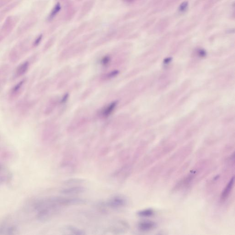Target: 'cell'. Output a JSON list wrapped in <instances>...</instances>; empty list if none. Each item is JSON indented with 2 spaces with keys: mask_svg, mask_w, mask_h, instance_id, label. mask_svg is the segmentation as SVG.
<instances>
[{
  "mask_svg": "<svg viewBox=\"0 0 235 235\" xmlns=\"http://www.w3.org/2000/svg\"><path fill=\"white\" fill-rule=\"evenodd\" d=\"M27 81V78H24L12 87L8 94L9 101L13 102L20 96L24 90Z\"/></svg>",
  "mask_w": 235,
  "mask_h": 235,
  "instance_id": "1",
  "label": "cell"
},
{
  "mask_svg": "<svg viewBox=\"0 0 235 235\" xmlns=\"http://www.w3.org/2000/svg\"><path fill=\"white\" fill-rule=\"evenodd\" d=\"M126 200L121 196H115L110 198L105 203L106 206L112 209H118L124 207Z\"/></svg>",
  "mask_w": 235,
  "mask_h": 235,
  "instance_id": "2",
  "label": "cell"
},
{
  "mask_svg": "<svg viewBox=\"0 0 235 235\" xmlns=\"http://www.w3.org/2000/svg\"><path fill=\"white\" fill-rule=\"evenodd\" d=\"M30 66V62L29 60L24 61L20 64L15 71L14 74V79L20 78L24 75L29 69Z\"/></svg>",
  "mask_w": 235,
  "mask_h": 235,
  "instance_id": "3",
  "label": "cell"
},
{
  "mask_svg": "<svg viewBox=\"0 0 235 235\" xmlns=\"http://www.w3.org/2000/svg\"><path fill=\"white\" fill-rule=\"evenodd\" d=\"M10 67L7 64L0 67V91L5 85L10 73Z\"/></svg>",
  "mask_w": 235,
  "mask_h": 235,
  "instance_id": "4",
  "label": "cell"
},
{
  "mask_svg": "<svg viewBox=\"0 0 235 235\" xmlns=\"http://www.w3.org/2000/svg\"><path fill=\"white\" fill-rule=\"evenodd\" d=\"M85 188L82 186H74L70 188H65L60 191L61 193L68 195L80 194L85 192Z\"/></svg>",
  "mask_w": 235,
  "mask_h": 235,
  "instance_id": "5",
  "label": "cell"
},
{
  "mask_svg": "<svg viewBox=\"0 0 235 235\" xmlns=\"http://www.w3.org/2000/svg\"><path fill=\"white\" fill-rule=\"evenodd\" d=\"M12 179L11 173L7 169L0 164V182L5 183L10 181Z\"/></svg>",
  "mask_w": 235,
  "mask_h": 235,
  "instance_id": "6",
  "label": "cell"
},
{
  "mask_svg": "<svg viewBox=\"0 0 235 235\" xmlns=\"http://www.w3.org/2000/svg\"><path fill=\"white\" fill-rule=\"evenodd\" d=\"M156 224L152 221H145L140 222L138 224V228L141 231L148 232L155 228Z\"/></svg>",
  "mask_w": 235,
  "mask_h": 235,
  "instance_id": "7",
  "label": "cell"
},
{
  "mask_svg": "<svg viewBox=\"0 0 235 235\" xmlns=\"http://www.w3.org/2000/svg\"><path fill=\"white\" fill-rule=\"evenodd\" d=\"M117 101H114V102L111 103L102 111V116L104 118L109 117L113 112V111L116 108V106H117Z\"/></svg>",
  "mask_w": 235,
  "mask_h": 235,
  "instance_id": "8",
  "label": "cell"
},
{
  "mask_svg": "<svg viewBox=\"0 0 235 235\" xmlns=\"http://www.w3.org/2000/svg\"><path fill=\"white\" fill-rule=\"evenodd\" d=\"M16 228L13 225L2 224L0 226V234H14Z\"/></svg>",
  "mask_w": 235,
  "mask_h": 235,
  "instance_id": "9",
  "label": "cell"
},
{
  "mask_svg": "<svg viewBox=\"0 0 235 235\" xmlns=\"http://www.w3.org/2000/svg\"><path fill=\"white\" fill-rule=\"evenodd\" d=\"M234 183V177L233 176L231 179V180L225 187V189L222 192V195H221V198L222 200H225L228 197V196L231 193L232 188L233 187Z\"/></svg>",
  "mask_w": 235,
  "mask_h": 235,
  "instance_id": "10",
  "label": "cell"
},
{
  "mask_svg": "<svg viewBox=\"0 0 235 235\" xmlns=\"http://www.w3.org/2000/svg\"><path fill=\"white\" fill-rule=\"evenodd\" d=\"M33 104H34L31 101H26L20 104L19 105V109L21 113L22 114H26L31 109Z\"/></svg>",
  "mask_w": 235,
  "mask_h": 235,
  "instance_id": "11",
  "label": "cell"
},
{
  "mask_svg": "<svg viewBox=\"0 0 235 235\" xmlns=\"http://www.w3.org/2000/svg\"><path fill=\"white\" fill-rule=\"evenodd\" d=\"M61 9V6L60 3L59 2L56 4L50 13L49 15L48 20H52V19H54L57 16L59 12H60Z\"/></svg>",
  "mask_w": 235,
  "mask_h": 235,
  "instance_id": "12",
  "label": "cell"
},
{
  "mask_svg": "<svg viewBox=\"0 0 235 235\" xmlns=\"http://www.w3.org/2000/svg\"><path fill=\"white\" fill-rule=\"evenodd\" d=\"M67 229L71 232L74 235H84L86 234L84 233V231H82V230L77 228V227L72 226V225L68 226L67 227Z\"/></svg>",
  "mask_w": 235,
  "mask_h": 235,
  "instance_id": "13",
  "label": "cell"
},
{
  "mask_svg": "<svg viewBox=\"0 0 235 235\" xmlns=\"http://www.w3.org/2000/svg\"><path fill=\"white\" fill-rule=\"evenodd\" d=\"M84 180L81 179L72 178L70 179L67 180L64 182L65 185H72V184H80L83 183Z\"/></svg>",
  "mask_w": 235,
  "mask_h": 235,
  "instance_id": "14",
  "label": "cell"
},
{
  "mask_svg": "<svg viewBox=\"0 0 235 235\" xmlns=\"http://www.w3.org/2000/svg\"><path fill=\"white\" fill-rule=\"evenodd\" d=\"M153 213L154 212L152 210L148 209V210H144V211L138 212V215L140 217H147L151 216L153 215Z\"/></svg>",
  "mask_w": 235,
  "mask_h": 235,
  "instance_id": "15",
  "label": "cell"
},
{
  "mask_svg": "<svg viewBox=\"0 0 235 235\" xmlns=\"http://www.w3.org/2000/svg\"><path fill=\"white\" fill-rule=\"evenodd\" d=\"M188 2H182L179 7V10L180 12H185L188 8Z\"/></svg>",
  "mask_w": 235,
  "mask_h": 235,
  "instance_id": "16",
  "label": "cell"
},
{
  "mask_svg": "<svg viewBox=\"0 0 235 235\" xmlns=\"http://www.w3.org/2000/svg\"><path fill=\"white\" fill-rule=\"evenodd\" d=\"M111 61V58L109 56H106L101 60V64L103 65L107 66L109 64Z\"/></svg>",
  "mask_w": 235,
  "mask_h": 235,
  "instance_id": "17",
  "label": "cell"
},
{
  "mask_svg": "<svg viewBox=\"0 0 235 235\" xmlns=\"http://www.w3.org/2000/svg\"><path fill=\"white\" fill-rule=\"evenodd\" d=\"M43 35H40L39 36L36 38L35 41H34V43H33V47H36L38 46L40 43H41V41H42V39Z\"/></svg>",
  "mask_w": 235,
  "mask_h": 235,
  "instance_id": "18",
  "label": "cell"
},
{
  "mask_svg": "<svg viewBox=\"0 0 235 235\" xmlns=\"http://www.w3.org/2000/svg\"><path fill=\"white\" fill-rule=\"evenodd\" d=\"M118 73H119V72H118V70L113 71L111 72L110 73H109L107 75V77L109 78H113V77H115L116 75H117L118 74Z\"/></svg>",
  "mask_w": 235,
  "mask_h": 235,
  "instance_id": "19",
  "label": "cell"
},
{
  "mask_svg": "<svg viewBox=\"0 0 235 235\" xmlns=\"http://www.w3.org/2000/svg\"><path fill=\"white\" fill-rule=\"evenodd\" d=\"M68 94H67L65 95H64V97L62 98V100H61V103H62V104H63V103H65V102H66L68 98Z\"/></svg>",
  "mask_w": 235,
  "mask_h": 235,
  "instance_id": "20",
  "label": "cell"
},
{
  "mask_svg": "<svg viewBox=\"0 0 235 235\" xmlns=\"http://www.w3.org/2000/svg\"><path fill=\"white\" fill-rule=\"evenodd\" d=\"M127 1H129V2H131V1H133V0H126Z\"/></svg>",
  "mask_w": 235,
  "mask_h": 235,
  "instance_id": "21",
  "label": "cell"
}]
</instances>
